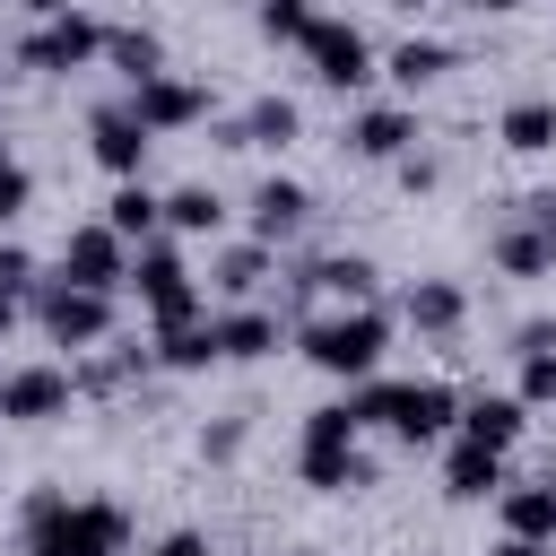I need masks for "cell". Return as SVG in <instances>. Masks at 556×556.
I'll list each match as a JSON object with an SVG mask.
<instances>
[{
	"instance_id": "1",
	"label": "cell",
	"mask_w": 556,
	"mask_h": 556,
	"mask_svg": "<svg viewBox=\"0 0 556 556\" xmlns=\"http://www.w3.org/2000/svg\"><path fill=\"white\" fill-rule=\"evenodd\" d=\"M130 521L113 504H70V495H35L26 504V556H122Z\"/></svg>"
},
{
	"instance_id": "2",
	"label": "cell",
	"mask_w": 556,
	"mask_h": 556,
	"mask_svg": "<svg viewBox=\"0 0 556 556\" xmlns=\"http://www.w3.org/2000/svg\"><path fill=\"white\" fill-rule=\"evenodd\" d=\"M382 348H391V321H382V313H365V304L304 321V356H313L321 374H374V365H382Z\"/></svg>"
},
{
	"instance_id": "3",
	"label": "cell",
	"mask_w": 556,
	"mask_h": 556,
	"mask_svg": "<svg viewBox=\"0 0 556 556\" xmlns=\"http://www.w3.org/2000/svg\"><path fill=\"white\" fill-rule=\"evenodd\" d=\"M356 417L391 426L400 443H434V434L452 426V391H443V382H374V391L356 400Z\"/></svg>"
},
{
	"instance_id": "4",
	"label": "cell",
	"mask_w": 556,
	"mask_h": 556,
	"mask_svg": "<svg viewBox=\"0 0 556 556\" xmlns=\"http://www.w3.org/2000/svg\"><path fill=\"white\" fill-rule=\"evenodd\" d=\"M356 400L348 408H313L304 417V478L313 486H365V452H356Z\"/></svg>"
},
{
	"instance_id": "5",
	"label": "cell",
	"mask_w": 556,
	"mask_h": 556,
	"mask_svg": "<svg viewBox=\"0 0 556 556\" xmlns=\"http://www.w3.org/2000/svg\"><path fill=\"white\" fill-rule=\"evenodd\" d=\"M35 321H43L61 348H96V339L113 330V295H104V287H78V278H52V287H35Z\"/></svg>"
},
{
	"instance_id": "6",
	"label": "cell",
	"mask_w": 556,
	"mask_h": 556,
	"mask_svg": "<svg viewBox=\"0 0 556 556\" xmlns=\"http://www.w3.org/2000/svg\"><path fill=\"white\" fill-rule=\"evenodd\" d=\"M130 287H139V304H148L165 330L200 313V287H191V269H182V252H174V243H139V261H130Z\"/></svg>"
},
{
	"instance_id": "7",
	"label": "cell",
	"mask_w": 556,
	"mask_h": 556,
	"mask_svg": "<svg viewBox=\"0 0 556 556\" xmlns=\"http://www.w3.org/2000/svg\"><path fill=\"white\" fill-rule=\"evenodd\" d=\"M61 278H78V287H122L130 278V235H113V226H78L70 243H61Z\"/></svg>"
},
{
	"instance_id": "8",
	"label": "cell",
	"mask_w": 556,
	"mask_h": 556,
	"mask_svg": "<svg viewBox=\"0 0 556 556\" xmlns=\"http://www.w3.org/2000/svg\"><path fill=\"white\" fill-rule=\"evenodd\" d=\"M304 52H313V78H321V87H365V78H374V43H365L356 26H330V17H321V26L304 35Z\"/></svg>"
},
{
	"instance_id": "9",
	"label": "cell",
	"mask_w": 556,
	"mask_h": 556,
	"mask_svg": "<svg viewBox=\"0 0 556 556\" xmlns=\"http://www.w3.org/2000/svg\"><path fill=\"white\" fill-rule=\"evenodd\" d=\"M96 43H104V26H96V17L52 9V26H43V35H26V43H17V61H26V70H78Z\"/></svg>"
},
{
	"instance_id": "10",
	"label": "cell",
	"mask_w": 556,
	"mask_h": 556,
	"mask_svg": "<svg viewBox=\"0 0 556 556\" xmlns=\"http://www.w3.org/2000/svg\"><path fill=\"white\" fill-rule=\"evenodd\" d=\"M130 113L148 122V130H182V122H200L208 113V87H191V78H139V96H130Z\"/></svg>"
},
{
	"instance_id": "11",
	"label": "cell",
	"mask_w": 556,
	"mask_h": 556,
	"mask_svg": "<svg viewBox=\"0 0 556 556\" xmlns=\"http://www.w3.org/2000/svg\"><path fill=\"white\" fill-rule=\"evenodd\" d=\"M70 391H78V382H70L61 365H26V374L0 382V417H26V426H35V417H61Z\"/></svg>"
},
{
	"instance_id": "12",
	"label": "cell",
	"mask_w": 556,
	"mask_h": 556,
	"mask_svg": "<svg viewBox=\"0 0 556 556\" xmlns=\"http://www.w3.org/2000/svg\"><path fill=\"white\" fill-rule=\"evenodd\" d=\"M87 130H96V165H113V174H139V156H148V122H139L130 104H104Z\"/></svg>"
},
{
	"instance_id": "13",
	"label": "cell",
	"mask_w": 556,
	"mask_h": 556,
	"mask_svg": "<svg viewBox=\"0 0 556 556\" xmlns=\"http://www.w3.org/2000/svg\"><path fill=\"white\" fill-rule=\"evenodd\" d=\"M443 486H452L460 504H478V495H504V452L469 434V443H460V452L443 460Z\"/></svg>"
},
{
	"instance_id": "14",
	"label": "cell",
	"mask_w": 556,
	"mask_h": 556,
	"mask_svg": "<svg viewBox=\"0 0 556 556\" xmlns=\"http://www.w3.org/2000/svg\"><path fill=\"white\" fill-rule=\"evenodd\" d=\"M304 217H313V200H304V182H278V174H269V182L252 191V235H261V243H278V235H295Z\"/></svg>"
},
{
	"instance_id": "15",
	"label": "cell",
	"mask_w": 556,
	"mask_h": 556,
	"mask_svg": "<svg viewBox=\"0 0 556 556\" xmlns=\"http://www.w3.org/2000/svg\"><path fill=\"white\" fill-rule=\"evenodd\" d=\"M495 261H504L513 278L556 269V226H539V217H530V226H504V235H495Z\"/></svg>"
},
{
	"instance_id": "16",
	"label": "cell",
	"mask_w": 556,
	"mask_h": 556,
	"mask_svg": "<svg viewBox=\"0 0 556 556\" xmlns=\"http://www.w3.org/2000/svg\"><path fill=\"white\" fill-rule=\"evenodd\" d=\"M504 530H513V539H556V478L504 486Z\"/></svg>"
},
{
	"instance_id": "17",
	"label": "cell",
	"mask_w": 556,
	"mask_h": 556,
	"mask_svg": "<svg viewBox=\"0 0 556 556\" xmlns=\"http://www.w3.org/2000/svg\"><path fill=\"white\" fill-rule=\"evenodd\" d=\"M156 217H165V200H156L148 182H122V191L104 200V226H113V235H130V243H148V235H156Z\"/></svg>"
},
{
	"instance_id": "18",
	"label": "cell",
	"mask_w": 556,
	"mask_h": 556,
	"mask_svg": "<svg viewBox=\"0 0 556 556\" xmlns=\"http://www.w3.org/2000/svg\"><path fill=\"white\" fill-rule=\"evenodd\" d=\"M408 139H417V122H408V113H391V104H382V113H356V130H348V148H356V156H400Z\"/></svg>"
},
{
	"instance_id": "19",
	"label": "cell",
	"mask_w": 556,
	"mask_h": 556,
	"mask_svg": "<svg viewBox=\"0 0 556 556\" xmlns=\"http://www.w3.org/2000/svg\"><path fill=\"white\" fill-rule=\"evenodd\" d=\"M504 148H521V156L556 148V104H547V96H521V104L504 113Z\"/></svg>"
},
{
	"instance_id": "20",
	"label": "cell",
	"mask_w": 556,
	"mask_h": 556,
	"mask_svg": "<svg viewBox=\"0 0 556 556\" xmlns=\"http://www.w3.org/2000/svg\"><path fill=\"white\" fill-rule=\"evenodd\" d=\"M287 139H295V104L287 96H261L243 113V130H235V148H287Z\"/></svg>"
},
{
	"instance_id": "21",
	"label": "cell",
	"mask_w": 556,
	"mask_h": 556,
	"mask_svg": "<svg viewBox=\"0 0 556 556\" xmlns=\"http://www.w3.org/2000/svg\"><path fill=\"white\" fill-rule=\"evenodd\" d=\"M165 226H182V235H217V226H226V200H217L208 182H182V191L165 200Z\"/></svg>"
},
{
	"instance_id": "22",
	"label": "cell",
	"mask_w": 556,
	"mask_h": 556,
	"mask_svg": "<svg viewBox=\"0 0 556 556\" xmlns=\"http://www.w3.org/2000/svg\"><path fill=\"white\" fill-rule=\"evenodd\" d=\"M408 321H417V330H452V321H460V287H452V278H417V287H408Z\"/></svg>"
},
{
	"instance_id": "23",
	"label": "cell",
	"mask_w": 556,
	"mask_h": 556,
	"mask_svg": "<svg viewBox=\"0 0 556 556\" xmlns=\"http://www.w3.org/2000/svg\"><path fill=\"white\" fill-rule=\"evenodd\" d=\"M278 348V321L269 313H226L217 321V356H269Z\"/></svg>"
},
{
	"instance_id": "24",
	"label": "cell",
	"mask_w": 556,
	"mask_h": 556,
	"mask_svg": "<svg viewBox=\"0 0 556 556\" xmlns=\"http://www.w3.org/2000/svg\"><path fill=\"white\" fill-rule=\"evenodd\" d=\"M443 70H452V52L426 43V35H408V43L391 52V78H400V87H426V78H443Z\"/></svg>"
},
{
	"instance_id": "25",
	"label": "cell",
	"mask_w": 556,
	"mask_h": 556,
	"mask_svg": "<svg viewBox=\"0 0 556 556\" xmlns=\"http://www.w3.org/2000/svg\"><path fill=\"white\" fill-rule=\"evenodd\" d=\"M460 426H469L478 443H495V452H504V443L521 434V400H469V417H460Z\"/></svg>"
},
{
	"instance_id": "26",
	"label": "cell",
	"mask_w": 556,
	"mask_h": 556,
	"mask_svg": "<svg viewBox=\"0 0 556 556\" xmlns=\"http://www.w3.org/2000/svg\"><path fill=\"white\" fill-rule=\"evenodd\" d=\"M104 52H113L130 78H156V61H165V43H156L148 26H122V35H104Z\"/></svg>"
},
{
	"instance_id": "27",
	"label": "cell",
	"mask_w": 556,
	"mask_h": 556,
	"mask_svg": "<svg viewBox=\"0 0 556 556\" xmlns=\"http://www.w3.org/2000/svg\"><path fill=\"white\" fill-rule=\"evenodd\" d=\"M208 356H217V321H208V330H200V321H174V330H165V365L191 374V365H208Z\"/></svg>"
},
{
	"instance_id": "28",
	"label": "cell",
	"mask_w": 556,
	"mask_h": 556,
	"mask_svg": "<svg viewBox=\"0 0 556 556\" xmlns=\"http://www.w3.org/2000/svg\"><path fill=\"white\" fill-rule=\"evenodd\" d=\"M313 26H321V17H313L304 0H261V35H269V43H304Z\"/></svg>"
},
{
	"instance_id": "29",
	"label": "cell",
	"mask_w": 556,
	"mask_h": 556,
	"mask_svg": "<svg viewBox=\"0 0 556 556\" xmlns=\"http://www.w3.org/2000/svg\"><path fill=\"white\" fill-rule=\"evenodd\" d=\"M261 278H269V252H261V243H243V252L217 261V287H226V295H252Z\"/></svg>"
},
{
	"instance_id": "30",
	"label": "cell",
	"mask_w": 556,
	"mask_h": 556,
	"mask_svg": "<svg viewBox=\"0 0 556 556\" xmlns=\"http://www.w3.org/2000/svg\"><path fill=\"white\" fill-rule=\"evenodd\" d=\"M521 400H556V348L521 356Z\"/></svg>"
},
{
	"instance_id": "31",
	"label": "cell",
	"mask_w": 556,
	"mask_h": 556,
	"mask_svg": "<svg viewBox=\"0 0 556 556\" xmlns=\"http://www.w3.org/2000/svg\"><path fill=\"white\" fill-rule=\"evenodd\" d=\"M26 287H35V261H26V252H17V243H0V295H9V304H17V295H26Z\"/></svg>"
},
{
	"instance_id": "32",
	"label": "cell",
	"mask_w": 556,
	"mask_h": 556,
	"mask_svg": "<svg viewBox=\"0 0 556 556\" xmlns=\"http://www.w3.org/2000/svg\"><path fill=\"white\" fill-rule=\"evenodd\" d=\"M9 208H26V165H17V156H0V217H9Z\"/></svg>"
},
{
	"instance_id": "33",
	"label": "cell",
	"mask_w": 556,
	"mask_h": 556,
	"mask_svg": "<svg viewBox=\"0 0 556 556\" xmlns=\"http://www.w3.org/2000/svg\"><path fill=\"white\" fill-rule=\"evenodd\" d=\"M156 556H208V539H200V530H174V539H165Z\"/></svg>"
},
{
	"instance_id": "34",
	"label": "cell",
	"mask_w": 556,
	"mask_h": 556,
	"mask_svg": "<svg viewBox=\"0 0 556 556\" xmlns=\"http://www.w3.org/2000/svg\"><path fill=\"white\" fill-rule=\"evenodd\" d=\"M495 556H556V539H504Z\"/></svg>"
},
{
	"instance_id": "35",
	"label": "cell",
	"mask_w": 556,
	"mask_h": 556,
	"mask_svg": "<svg viewBox=\"0 0 556 556\" xmlns=\"http://www.w3.org/2000/svg\"><path fill=\"white\" fill-rule=\"evenodd\" d=\"M0 339H9V295H0Z\"/></svg>"
},
{
	"instance_id": "36",
	"label": "cell",
	"mask_w": 556,
	"mask_h": 556,
	"mask_svg": "<svg viewBox=\"0 0 556 556\" xmlns=\"http://www.w3.org/2000/svg\"><path fill=\"white\" fill-rule=\"evenodd\" d=\"M478 9H521V0H478Z\"/></svg>"
},
{
	"instance_id": "37",
	"label": "cell",
	"mask_w": 556,
	"mask_h": 556,
	"mask_svg": "<svg viewBox=\"0 0 556 556\" xmlns=\"http://www.w3.org/2000/svg\"><path fill=\"white\" fill-rule=\"evenodd\" d=\"M26 9H61V0H26Z\"/></svg>"
},
{
	"instance_id": "38",
	"label": "cell",
	"mask_w": 556,
	"mask_h": 556,
	"mask_svg": "<svg viewBox=\"0 0 556 556\" xmlns=\"http://www.w3.org/2000/svg\"><path fill=\"white\" fill-rule=\"evenodd\" d=\"M400 9H417V0H400Z\"/></svg>"
},
{
	"instance_id": "39",
	"label": "cell",
	"mask_w": 556,
	"mask_h": 556,
	"mask_svg": "<svg viewBox=\"0 0 556 556\" xmlns=\"http://www.w3.org/2000/svg\"><path fill=\"white\" fill-rule=\"evenodd\" d=\"M295 556H304V547H295Z\"/></svg>"
}]
</instances>
